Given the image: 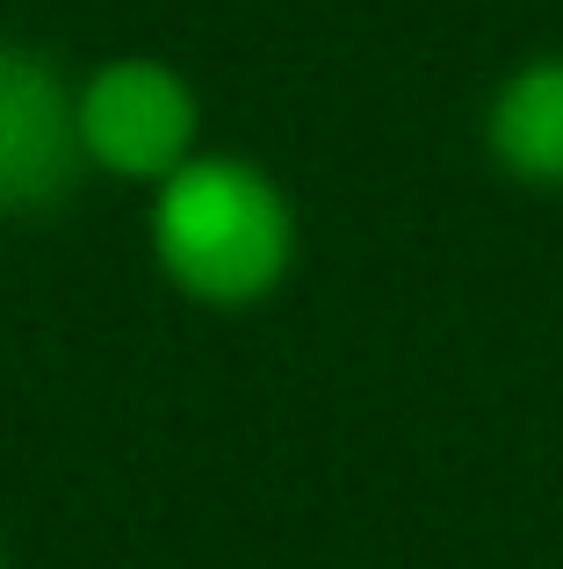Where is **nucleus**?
<instances>
[{
	"label": "nucleus",
	"instance_id": "nucleus-4",
	"mask_svg": "<svg viewBox=\"0 0 563 569\" xmlns=\"http://www.w3.org/2000/svg\"><path fill=\"white\" fill-rule=\"evenodd\" d=\"M492 152L521 181H563V58H535L492 101Z\"/></svg>",
	"mask_w": 563,
	"mask_h": 569
},
{
	"label": "nucleus",
	"instance_id": "nucleus-3",
	"mask_svg": "<svg viewBox=\"0 0 563 569\" xmlns=\"http://www.w3.org/2000/svg\"><path fill=\"white\" fill-rule=\"evenodd\" d=\"M80 159V116L58 72L22 43H0V209L58 202Z\"/></svg>",
	"mask_w": 563,
	"mask_h": 569
},
{
	"label": "nucleus",
	"instance_id": "nucleus-2",
	"mask_svg": "<svg viewBox=\"0 0 563 569\" xmlns=\"http://www.w3.org/2000/svg\"><path fill=\"white\" fill-rule=\"evenodd\" d=\"M80 116V152L109 173L130 181H167L188 167L196 144V94L181 87V72L152 66V58H116L72 94Z\"/></svg>",
	"mask_w": 563,
	"mask_h": 569
},
{
	"label": "nucleus",
	"instance_id": "nucleus-1",
	"mask_svg": "<svg viewBox=\"0 0 563 569\" xmlns=\"http://www.w3.org/2000/svg\"><path fill=\"white\" fill-rule=\"evenodd\" d=\"M159 267L203 303H254L289 267V202L246 159H188L159 181Z\"/></svg>",
	"mask_w": 563,
	"mask_h": 569
}]
</instances>
